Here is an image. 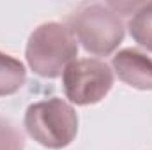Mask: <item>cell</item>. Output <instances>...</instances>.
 <instances>
[{
  "label": "cell",
  "mask_w": 152,
  "mask_h": 150,
  "mask_svg": "<svg viewBox=\"0 0 152 150\" xmlns=\"http://www.w3.org/2000/svg\"><path fill=\"white\" fill-rule=\"evenodd\" d=\"M25 57L37 76L50 79L58 78L78 57L76 36L69 25L58 21L42 23L30 34Z\"/></svg>",
  "instance_id": "cell-1"
},
{
  "label": "cell",
  "mask_w": 152,
  "mask_h": 150,
  "mask_svg": "<svg viewBox=\"0 0 152 150\" xmlns=\"http://www.w3.org/2000/svg\"><path fill=\"white\" fill-rule=\"evenodd\" d=\"M69 28L85 51L96 57L112 55L124 39V21L113 5H85L69 18Z\"/></svg>",
  "instance_id": "cell-2"
},
{
  "label": "cell",
  "mask_w": 152,
  "mask_h": 150,
  "mask_svg": "<svg viewBox=\"0 0 152 150\" xmlns=\"http://www.w3.org/2000/svg\"><path fill=\"white\" fill-rule=\"evenodd\" d=\"M25 129L46 149H64L78 134V115L75 108L60 97L34 103L25 113Z\"/></svg>",
  "instance_id": "cell-3"
},
{
  "label": "cell",
  "mask_w": 152,
  "mask_h": 150,
  "mask_svg": "<svg viewBox=\"0 0 152 150\" xmlns=\"http://www.w3.org/2000/svg\"><path fill=\"white\" fill-rule=\"evenodd\" d=\"M62 85L66 97L80 106L96 104L112 90L113 87V71L103 60L81 58L71 62L64 74Z\"/></svg>",
  "instance_id": "cell-4"
},
{
  "label": "cell",
  "mask_w": 152,
  "mask_h": 150,
  "mask_svg": "<svg viewBox=\"0 0 152 150\" xmlns=\"http://www.w3.org/2000/svg\"><path fill=\"white\" fill-rule=\"evenodd\" d=\"M117 76L133 88L152 90V58L145 53L126 48L118 51L112 60Z\"/></svg>",
  "instance_id": "cell-5"
},
{
  "label": "cell",
  "mask_w": 152,
  "mask_h": 150,
  "mask_svg": "<svg viewBox=\"0 0 152 150\" xmlns=\"http://www.w3.org/2000/svg\"><path fill=\"white\" fill-rule=\"evenodd\" d=\"M25 66L18 58L0 51V97L16 94L25 85Z\"/></svg>",
  "instance_id": "cell-6"
},
{
  "label": "cell",
  "mask_w": 152,
  "mask_h": 150,
  "mask_svg": "<svg viewBox=\"0 0 152 150\" xmlns=\"http://www.w3.org/2000/svg\"><path fill=\"white\" fill-rule=\"evenodd\" d=\"M129 34L140 46L152 51V2L140 4L129 20Z\"/></svg>",
  "instance_id": "cell-7"
},
{
  "label": "cell",
  "mask_w": 152,
  "mask_h": 150,
  "mask_svg": "<svg viewBox=\"0 0 152 150\" xmlns=\"http://www.w3.org/2000/svg\"><path fill=\"white\" fill-rule=\"evenodd\" d=\"M0 150H23L21 133L7 120L0 118Z\"/></svg>",
  "instance_id": "cell-8"
}]
</instances>
